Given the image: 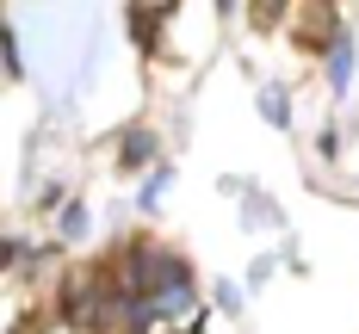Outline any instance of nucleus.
Returning a JSON list of instances; mask_svg holds the SVG:
<instances>
[{
	"label": "nucleus",
	"instance_id": "obj_4",
	"mask_svg": "<svg viewBox=\"0 0 359 334\" xmlns=\"http://www.w3.org/2000/svg\"><path fill=\"white\" fill-rule=\"evenodd\" d=\"M260 111H266V124H285V87H279V81L260 87Z\"/></svg>",
	"mask_w": 359,
	"mask_h": 334
},
{
	"label": "nucleus",
	"instance_id": "obj_3",
	"mask_svg": "<svg viewBox=\"0 0 359 334\" xmlns=\"http://www.w3.org/2000/svg\"><path fill=\"white\" fill-rule=\"evenodd\" d=\"M242 211H248L242 223H254V229H266V223H279V211H273V198H260L254 186H242Z\"/></svg>",
	"mask_w": 359,
	"mask_h": 334
},
{
	"label": "nucleus",
	"instance_id": "obj_6",
	"mask_svg": "<svg viewBox=\"0 0 359 334\" xmlns=\"http://www.w3.org/2000/svg\"><path fill=\"white\" fill-rule=\"evenodd\" d=\"M87 204H69V211H62V235H69V242H81V235H87Z\"/></svg>",
	"mask_w": 359,
	"mask_h": 334
},
{
	"label": "nucleus",
	"instance_id": "obj_7",
	"mask_svg": "<svg viewBox=\"0 0 359 334\" xmlns=\"http://www.w3.org/2000/svg\"><path fill=\"white\" fill-rule=\"evenodd\" d=\"M217 309H223V316H242V285H236V279L217 285Z\"/></svg>",
	"mask_w": 359,
	"mask_h": 334
},
{
	"label": "nucleus",
	"instance_id": "obj_1",
	"mask_svg": "<svg viewBox=\"0 0 359 334\" xmlns=\"http://www.w3.org/2000/svg\"><path fill=\"white\" fill-rule=\"evenodd\" d=\"M118 155H124V167H143V161H155V130H149V124H130V130L118 137Z\"/></svg>",
	"mask_w": 359,
	"mask_h": 334
},
{
	"label": "nucleus",
	"instance_id": "obj_5",
	"mask_svg": "<svg viewBox=\"0 0 359 334\" xmlns=\"http://www.w3.org/2000/svg\"><path fill=\"white\" fill-rule=\"evenodd\" d=\"M168 180H174V167H149V180H143V211H155V204H161Z\"/></svg>",
	"mask_w": 359,
	"mask_h": 334
},
{
	"label": "nucleus",
	"instance_id": "obj_2",
	"mask_svg": "<svg viewBox=\"0 0 359 334\" xmlns=\"http://www.w3.org/2000/svg\"><path fill=\"white\" fill-rule=\"evenodd\" d=\"M328 87H334V93L353 87V37L347 32H341V43H328Z\"/></svg>",
	"mask_w": 359,
	"mask_h": 334
}]
</instances>
